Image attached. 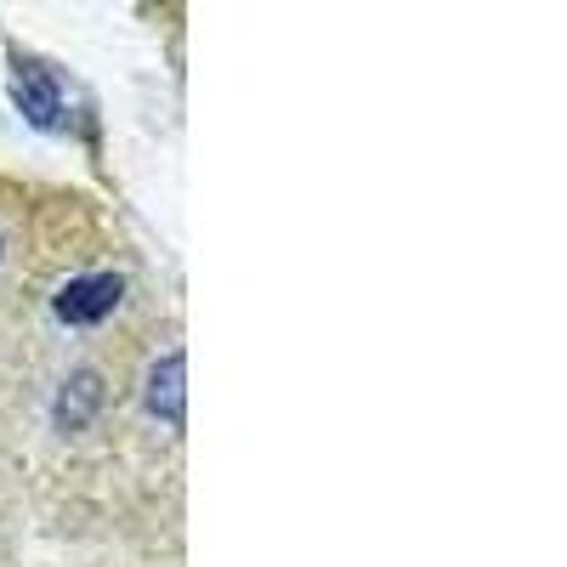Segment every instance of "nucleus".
<instances>
[{
	"mask_svg": "<svg viewBox=\"0 0 567 567\" xmlns=\"http://www.w3.org/2000/svg\"><path fill=\"white\" fill-rule=\"evenodd\" d=\"M114 301H120V278H114V272H97V284L74 278L69 290L58 296V312H63L69 323H85V318H103Z\"/></svg>",
	"mask_w": 567,
	"mask_h": 567,
	"instance_id": "1",
	"label": "nucleus"
},
{
	"mask_svg": "<svg viewBox=\"0 0 567 567\" xmlns=\"http://www.w3.org/2000/svg\"><path fill=\"white\" fill-rule=\"evenodd\" d=\"M148 403H154V414H159V420H176V414H182V363H176V352L154 363Z\"/></svg>",
	"mask_w": 567,
	"mask_h": 567,
	"instance_id": "2",
	"label": "nucleus"
}]
</instances>
